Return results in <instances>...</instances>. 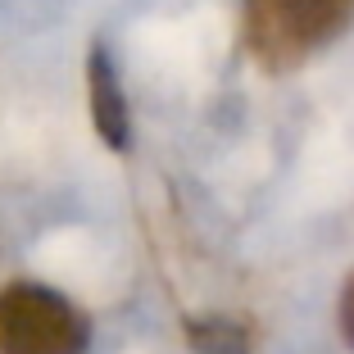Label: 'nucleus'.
I'll use <instances>...</instances> for the list:
<instances>
[{
	"instance_id": "nucleus-1",
	"label": "nucleus",
	"mask_w": 354,
	"mask_h": 354,
	"mask_svg": "<svg viewBox=\"0 0 354 354\" xmlns=\"http://www.w3.org/2000/svg\"><path fill=\"white\" fill-rule=\"evenodd\" d=\"M354 23V0H245V50L268 73H291Z\"/></svg>"
},
{
	"instance_id": "nucleus-2",
	"label": "nucleus",
	"mask_w": 354,
	"mask_h": 354,
	"mask_svg": "<svg viewBox=\"0 0 354 354\" xmlns=\"http://www.w3.org/2000/svg\"><path fill=\"white\" fill-rule=\"evenodd\" d=\"M86 345L91 323L59 291L37 281L0 291V354H82Z\"/></svg>"
},
{
	"instance_id": "nucleus-3",
	"label": "nucleus",
	"mask_w": 354,
	"mask_h": 354,
	"mask_svg": "<svg viewBox=\"0 0 354 354\" xmlns=\"http://www.w3.org/2000/svg\"><path fill=\"white\" fill-rule=\"evenodd\" d=\"M86 86H91V118L95 132L109 150H127V100L123 86H118V73L104 50H91V64H86Z\"/></svg>"
},
{
	"instance_id": "nucleus-4",
	"label": "nucleus",
	"mask_w": 354,
	"mask_h": 354,
	"mask_svg": "<svg viewBox=\"0 0 354 354\" xmlns=\"http://www.w3.org/2000/svg\"><path fill=\"white\" fill-rule=\"evenodd\" d=\"M187 336L196 354H250V336L232 318H200L187 327Z\"/></svg>"
},
{
	"instance_id": "nucleus-5",
	"label": "nucleus",
	"mask_w": 354,
	"mask_h": 354,
	"mask_svg": "<svg viewBox=\"0 0 354 354\" xmlns=\"http://www.w3.org/2000/svg\"><path fill=\"white\" fill-rule=\"evenodd\" d=\"M341 336L354 345V277L345 281V291H341Z\"/></svg>"
}]
</instances>
